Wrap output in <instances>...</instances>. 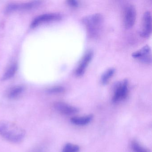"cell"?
<instances>
[{
    "label": "cell",
    "mask_w": 152,
    "mask_h": 152,
    "mask_svg": "<svg viewBox=\"0 0 152 152\" xmlns=\"http://www.w3.org/2000/svg\"><path fill=\"white\" fill-rule=\"evenodd\" d=\"M25 134L24 130L14 123L4 121L0 122V134L10 142H21L24 138Z\"/></svg>",
    "instance_id": "6da1fadb"
},
{
    "label": "cell",
    "mask_w": 152,
    "mask_h": 152,
    "mask_svg": "<svg viewBox=\"0 0 152 152\" xmlns=\"http://www.w3.org/2000/svg\"><path fill=\"white\" fill-rule=\"evenodd\" d=\"M82 22L85 25L89 35L96 38L99 35L104 23L103 15L99 13H96L84 17Z\"/></svg>",
    "instance_id": "7a4b0ae2"
},
{
    "label": "cell",
    "mask_w": 152,
    "mask_h": 152,
    "mask_svg": "<svg viewBox=\"0 0 152 152\" xmlns=\"http://www.w3.org/2000/svg\"><path fill=\"white\" fill-rule=\"evenodd\" d=\"M128 84L129 82L127 79H124L116 83L115 86L113 97V102H119L126 98L129 91Z\"/></svg>",
    "instance_id": "3957f363"
},
{
    "label": "cell",
    "mask_w": 152,
    "mask_h": 152,
    "mask_svg": "<svg viewBox=\"0 0 152 152\" xmlns=\"http://www.w3.org/2000/svg\"><path fill=\"white\" fill-rule=\"evenodd\" d=\"M62 17V15L58 13L43 14L36 17L32 22L31 26V28H35L42 24L58 21L60 20Z\"/></svg>",
    "instance_id": "277c9868"
},
{
    "label": "cell",
    "mask_w": 152,
    "mask_h": 152,
    "mask_svg": "<svg viewBox=\"0 0 152 152\" xmlns=\"http://www.w3.org/2000/svg\"><path fill=\"white\" fill-rule=\"evenodd\" d=\"M137 11L134 5L129 4L124 8V22L126 28H130L135 23Z\"/></svg>",
    "instance_id": "5b68a950"
},
{
    "label": "cell",
    "mask_w": 152,
    "mask_h": 152,
    "mask_svg": "<svg viewBox=\"0 0 152 152\" xmlns=\"http://www.w3.org/2000/svg\"><path fill=\"white\" fill-rule=\"evenodd\" d=\"M93 53L92 50H88L85 52L79 62L75 72L77 76H80L84 74L87 66L93 58Z\"/></svg>",
    "instance_id": "8992f818"
},
{
    "label": "cell",
    "mask_w": 152,
    "mask_h": 152,
    "mask_svg": "<svg viewBox=\"0 0 152 152\" xmlns=\"http://www.w3.org/2000/svg\"><path fill=\"white\" fill-rule=\"evenodd\" d=\"M152 15L150 11H146L142 18V27L140 34L144 38L150 36L152 33Z\"/></svg>",
    "instance_id": "52a82bcc"
},
{
    "label": "cell",
    "mask_w": 152,
    "mask_h": 152,
    "mask_svg": "<svg viewBox=\"0 0 152 152\" xmlns=\"http://www.w3.org/2000/svg\"><path fill=\"white\" fill-rule=\"evenodd\" d=\"M41 3V1H33L22 4L12 3L10 4L6 8V11L8 13L20 10H29L35 8L39 7Z\"/></svg>",
    "instance_id": "ba28073f"
},
{
    "label": "cell",
    "mask_w": 152,
    "mask_h": 152,
    "mask_svg": "<svg viewBox=\"0 0 152 152\" xmlns=\"http://www.w3.org/2000/svg\"><path fill=\"white\" fill-rule=\"evenodd\" d=\"M132 56L134 58H138L146 63H150L152 62L151 48L148 45L132 53Z\"/></svg>",
    "instance_id": "9c48e42d"
},
{
    "label": "cell",
    "mask_w": 152,
    "mask_h": 152,
    "mask_svg": "<svg viewBox=\"0 0 152 152\" xmlns=\"http://www.w3.org/2000/svg\"><path fill=\"white\" fill-rule=\"evenodd\" d=\"M54 107L57 111L66 115L73 114L78 112V109L76 107L64 102H57L55 103Z\"/></svg>",
    "instance_id": "30bf717a"
},
{
    "label": "cell",
    "mask_w": 152,
    "mask_h": 152,
    "mask_svg": "<svg viewBox=\"0 0 152 152\" xmlns=\"http://www.w3.org/2000/svg\"><path fill=\"white\" fill-rule=\"evenodd\" d=\"M25 90V87L22 85H17L10 89L7 96L10 99H15L19 97Z\"/></svg>",
    "instance_id": "8fae6325"
},
{
    "label": "cell",
    "mask_w": 152,
    "mask_h": 152,
    "mask_svg": "<svg viewBox=\"0 0 152 152\" xmlns=\"http://www.w3.org/2000/svg\"><path fill=\"white\" fill-rule=\"evenodd\" d=\"M92 119V115H87L82 117H73L71 119V122L77 125H84L89 123Z\"/></svg>",
    "instance_id": "7c38bea8"
},
{
    "label": "cell",
    "mask_w": 152,
    "mask_h": 152,
    "mask_svg": "<svg viewBox=\"0 0 152 152\" xmlns=\"http://www.w3.org/2000/svg\"><path fill=\"white\" fill-rule=\"evenodd\" d=\"M18 70V65L16 64H13L7 69L2 76L3 80L10 79L15 75Z\"/></svg>",
    "instance_id": "4fadbf2b"
},
{
    "label": "cell",
    "mask_w": 152,
    "mask_h": 152,
    "mask_svg": "<svg viewBox=\"0 0 152 152\" xmlns=\"http://www.w3.org/2000/svg\"><path fill=\"white\" fill-rule=\"evenodd\" d=\"M115 69L114 67H110L107 69L101 75L100 81L103 84H106L112 78L115 72Z\"/></svg>",
    "instance_id": "5bb4252c"
},
{
    "label": "cell",
    "mask_w": 152,
    "mask_h": 152,
    "mask_svg": "<svg viewBox=\"0 0 152 152\" xmlns=\"http://www.w3.org/2000/svg\"><path fill=\"white\" fill-rule=\"evenodd\" d=\"M80 148L77 145L72 144H67L64 147L63 152H78Z\"/></svg>",
    "instance_id": "9a60e30c"
},
{
    "label": "cell",
    "mask_w": 152,
    "mask_h": 152,
    "mask_svg": "<svg viewBox=\"0 0 152 152\" xmlns=\"http://www.w3.org/2000/svg\"><path fill=\"white\" fill-rule=\"evenodd\" d=\"M132 148L134 152H149L148 149L140 145L137 142L133 141L132 143Z\"/></svg>",
    "instance_id": "2e32d148"
},
{
    "label": "cell",
    "mask_w": 152,
    "mask_h": 152,
    "mask_svg": "<svg viewBox=\"0 0 152 152\" xmlns=\"http://www.w3.org/2000/svg\"><path fill=\"white\" fill-rule=\"evenodd\" d=\"M64 88L62 86H54L48 89L47 90V92L51 94H56V93H62L64 92Z\"/></svg>",
    "instance_id": "e0dca14e"
},
{
    "label": "cell",
    "mask_w": 152,
    "mask_h": 152,
    "mask_svg": "<svg viewBox=\"0 0 152 152\" xmlns=\"http://www.w3.org/2000/svg\"><path fill=\"white\" fill-rule=\"evenodd\" d=\"M66 2L69 5H71L72 7H78L79 5V2L76 0H68Z\"/></svg>",
    "instance_id": "ac0fdd59"
}]
</instances>
